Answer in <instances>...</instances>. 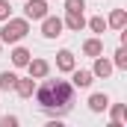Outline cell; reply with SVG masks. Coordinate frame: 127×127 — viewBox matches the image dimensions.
I'll use <instances>...</instances> for the list:
<instances>
[{
    "instance_id": "obj_1",
    "label": "cell",
    "mask_w": 127,
    "mask_h": 127,
    "mask_svg": "<svg viewBox=\"0 0 127 127\" xmlns=\"http://www.w3.org/2000/svg\"><path fill=\"white\" fill-rule=\"evenodd\" d=\"M32 95H35V103H38L41 112H47V115H65L71 109V103H74V86L68 80H44Z\"/></svg>"
},
{
    "instance_id": "obj_2",
    "label": "cell",
    "mask_w": 127,
    "mask_h": 127,
    "mask_svg": "<svg viewBox=\"0 0 127 127\" xmlns=\"http://www.w3.org/2000/svg\"><path fill=\"white\" fill-rule=\"evenodd\" d=\"M27 32H30V21L27 18H6L3 27H0V41L3 44H18Z\"/></svg>"
},
{
    "instance_id": "obj_3",
    "label": "cell",
    "mask_w": 127,
    "mask_h": 127,
    "mask_svg": "<svg viewBox=\"0 0 127 127\" xmlns=\"http://www.w3.org/2000/svg\"><path fill=\"white\" fill-rule=\"evenodd\" d=\"M47 15V0H27L24 3V18L27 21H41Z\"/></svg>"
},
{
    "instance_id": "obj_4",
    "label": "cell",
    "mask_w": 127,
    "mask_h": 127,
    "mask_svg": "<svg viewBox=\"0 0 127 127\" xmlns=\"http://www.w3.org/2000/svg\"><path fill=\"white\" fill-rule=\"evenodd\" d=\"M41 35H44V38H56V35H62V18L44 15V18H41Z\"/></svg>"
},
{
    "instance_id": "obj_5",
    "label": "cell",
    "mask_w": 127,
    "mask_h": 127,
    "mask_svg": "<svg viewBox=\"0 0 127 127\" xmlns=\"http://www.w3.org/2000/svg\"><path fill=\"white\" fill-rule=\"evenodd\" d=\"M12 89L18 92V97H32L35 83H32V77H15V86H12Z\"/></svg>"
},
{
    "instance_id": "obj_6",
    "label": "cell",
    "mask_w": 127,
    "mask_h": 127,
    "mask_svg": "<svg viewBox=\"0 0 127 127\" xmlns=\"http://www.w3.org/2000/svg\"><path fill=\"white\" fill-rule=\"evenodd\" d=\"M27 71H30L32 80H41V77L50 74V65L44 62V59H30V62H27Z\"/></svg>"
},
{
    "instance_id": "obj_7",
    "label": "cell",
    "mask_w": 127,
    "mask_h": 127,
    "mask_svg": "<svg viewBox=\"0 0 127 127\" xmlns=\"http://www.w3.org/2000/svg\"><path fill=\"white\" fill-rule=\"evenodd\" d=\"M92 80H95V74L92 71H71V86H77V89H89L92 86Z\"/></svg>"
},
{
    "instance_id": "obj_8",
    "label": "cell",
    "mask_w": 127,
    "mask_h": 127,
    "mask_svg": "<svg viewBox=\"0 0 127 127\" xmlns=\"http://www.w3.org/2000/svg\"><path fill=\"white\" fill-rule=\"evenodd\" d=\"M56 68H59V71H65V74H71V71L77 68L74 53H71V50H59V53H56Z\"/></svg>"
},
{
    "instance_id": "obj_9",
    "label": "cell",
    "mask_w": 127,
    "mask_h": 127,
    "mask_svg": "<svg viewBox=\"0 0 127 127\" xmlns=\"http://www.w3.org/2000/svg\"><path fill=\"white\" fill-rule=\"evenodd\" d=\"M92 74L100 77V80H106V77L112 74V62H109L106 56H95V68H92Z\"/></svg>"
},
{
    "instance_id": "obj_10",
    "label": "cell",
    "mask_w": 127,
    "mask_h": 127,
    "mask_svg": "<svg viewBox=\"0 0 127 127\" xmlns=\"http://www.w3.org/2000/svg\"><path fill=\"white\" fill-rule=\"evenodd\" d=\"M62 27H68V30H74V32H80L83 27H86L83 12H68V15H65V21H62Z\"/></svg>"
},
{
    "instance_id": "obj_11",
    "label": "cell",
    "mask_w": 127,
    "mask_h": 127,
    "mask_svg": "<svg viewBox=\"0 0 127 127\" xmlns=\"http://www.w3.org/2000/svg\"><path fill=\"white\" fill-rule=\"evenodd\" d=\"M106 27H112V30H124V27H127V12H124V9H112V15L106 18Z\"/></svg>"
},
{
    "instance_id": "obj_12",
    "label": "cell",
    "mask_w": 127,
    "mask_h": 127,
    "mask_svg": "<svg viewBox=\"0 0 127 127\" xmlns=\"http://www.w3.org/2000/svg\"><path fill=\"white\" fill-rule=\"evenodd\" d=\"M83 53H86V56H92V59H95V56H100V53H103V41H100V38H86V41H83Z\"/></svg>"
},
{
    "instance_id": "obj_13",
    "label": "cell",
    "mask_w": 127,
    "mask_h": 127,
    "mask_svg": "<svg viewBox=\"0 0 127 127\" xmlns=\"http://www.w3.org/2000/svg\"><path fill=\"white\" fill-rule=\"evenodd\" d=\"M89 109H92V112H103V109H109V97L103 95V92H95V95L89 97Z\"/></svg>"
},
{
    "instance_id": "obj_14",
    "label": "cell",
    "mask_w": 127,
    "mask_h": 127,
    "mask_svg": "<svg viewBox=\"0 0 127 127\" xmlns=\"http://www.w3.org/2000/svg\"><path fill=\"white\" fill-rule=\"evenodd\" d=\"M27 62H30V50L27 47H15L12 50V65L15 68H27Z\"/></svg>"
},
{
    "instance_id": "obj_15",
    "label": "cell",
    "mask_w": 127,
    "mask_h": 127,
    "mask_svg": "<svg viewBox=\"0 0 127 127\" xmlns=\"http://www.w3.org/2000/svg\"><path fill=\"white\" fill-rule=\"evenodd\" d=\"M15 77L18 74H12V71H0V92H9L15 86Z\"/></svg>"
},
{
    "instance_id": "obj_16",
    "label": "cell",
    "mask_w": 127,
    "mask_h": 127,
    "mask_svg": "<svg viewBox=\"0 0 127 127\" xmlns=\"http://www.w3.org/2000/svg\"><path fill=\"white\" fill-rule=\"evenodd\" d=\"M124 121V103H112V127H121Z\"/></svg>"
},
{
    "instance_id": "obj_17",
    "label": "cell",
    "mask_w": 127,
    "mask_h": 127,
    "mask_svg": "<svg viewBox=\"0 0 127 127\" xmlns=\"http://www.w3.org/2000/svg\"><path fill=\"white\" fill-rule=\"evenodd\" d=\"M112 68H127V50L118 47L115 50V59H112Z\"/></svg>"
},
{
    "instance_id": "obj_18",
    "label": "cell",
    "mask_w": 127,
    "mask_h": 127,
    "mask_svg": "<svg viewBox=\"0 0 127 127\" xmlns=\"http://www.w3.org/2000/svg\"><path fill=\"white\" fill-rule=\"evenodd\" d=\"M89 30H92V32H103V30H106V21H103L100 15H95V18L89 21Z\"/></svg>"
},
{
    "instance_id": "obj_19",
    "label": "cell",
    "mask_w": 127,
    "mask_h": 127,
    "mask_svg": "<svg viewBox=\"0 0 127 127\" xmlns=\"http://www.w3.org/2000/svg\"><path fill=\"white\" fill-rule=\"evenodd\" d=\"M86 0H65V12H83Z\"/></svg>"
},
{
    "instance_id": "obj_20",
    "label": "cell",
    "mask_w": 127,
    "mask_h": 127,
    "mask_svg": "<svg viewBox=\"0 0 127 127\" xmlns=\"http://www.w3.org/2000/svg\"><path fill=\"white\" fill-rule=\"evenodd\" d=\"M6 18H12V6H9V0H0V21H6Z\"/></svg>"
},
{
    "instance_id": "obj_21",
    "label": "cell",
    "mask_w": 127,
    "mask_h": 127,
    "mask_svg": "<svg viewBox=\"0 0 127 127\" xmlns=\"http://www.w3.org/2000/svg\"><path fill=\"white\" fill-rule=\"evenodd\" d=\"M0 124H3V127H15V124H18V118H15V115H3Z\"/></svg>"
},
{
    "instance_id": "obj_22",
    "label": "cell",
    "mask_w": 127,
    "mask_h": 127,
    "mask_svg": "<svg viewBox=\"0 0 127 127\" xmlns=\"http://www.w3.org/2000/svg\"><path fill=\"white\" fill-rule=\"evenodd\" d=\"M0 47H3V41H0Z\"/></svg>"
}]
</instances>
